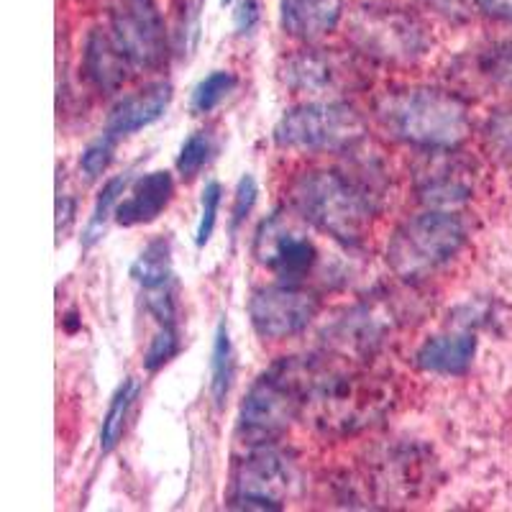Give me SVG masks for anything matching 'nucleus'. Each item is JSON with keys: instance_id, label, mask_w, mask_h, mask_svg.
Returning a JSON list of instances; mask_svg holds the SVG:
<instances>
[{"instance_id": "1", "label": "nucleus", "mask_w": 512, "mask_h": 512, "mask_svg": "<svg viewBox=\"0 0 512 512\" xmlns=\"http://www.w3.org/2000/svg\"><path fill=\"white\" fill-rule=\"evenodd\" d=\"M303 410L300 418L331 436H351L377 423L392 395L382 377L341 359H295Z\"/></svg>"}, {"instance_id": "2", "label": "nucleus", "mask_w": 512, "mask_h": 512, "mask_svg": "<svg viewBox=\"0 0 512 512\" xmlns=\"http://www.w3.org/2000/svg\"><path fill=\"white\" fill-rule=\"evenodd\" d=\"M374 113L392 139L425 152H451L472 134L469 105L446 90H392L377 100Z\"/></svg>"}, {"instance_id": "3", "label": "nucleus", "mask_w": 512, "mask_h": 512, "mask_svg": "<svg viewBox=\"0 0 512 512\" xmlns=\"http://www.w3.org/2000/svg\"><path fill=\"white\" fill-rule=\"evenodd\" d=\"M290 200L303 221L346 244L359 241L377 213V200L367 187L331 169L297 177L290 185Z\"/></svg>"}, {"instance_id": "4", "label": "nucleus", "mask_w": 512, "mask_h": 512, "mask_svg": "<svg viewBox=\"0 0 512 512\" xmlns=\"http://www.w3.org/2000/svg\"><path fill=\"white\" fill-rule=\"evenodd\" d=\"M464 241L466 228L459 218L441 208L425 210L392 233L387 264L402 280H425L446 267L459 254Z\"/></svg>"}, {"instance_id": "5", "label": "nucleus", "mask_w": 512, "mask_h": 512, "mask_svg": "<svg viewBox=\"0 0 512 512\" xmlns=\"http://www.w3.org/2000/svg\"><path fill=\"white\" fill-rule=\"evenodd\" d=\"M303 395L295 359H282L251 384L239 410V438L249 446H269L300 418Z\"/></svg>"}, {"instance_id": "6", "label": "nucleus", "mask_w": 512, "mask_h": 512, "mask_svg": "<svg viewBox=\"0 0 512 512\" xmlns=\"http://www.w3.org/2000/svg\"><path fill=\"white\" fill-rule=\"evenodd\" d=\"M367 123L346 103H303L282 113L274 144L292 152H338L364 139Z\"/></svg>"}, {"instance_id": "7", "label": "nucleus", "mask_w": 512, "mask_h": 512, "mask_svg": "<svg viewBox=\"0 0 512 512\" xmlns=\"http://www.w3.org/2000/svg\"><path fill=\"white\" fill-rule=\"evenodd\" d=\"M254 256L256 262L277 274L282 282H297L308 277L315 267L318 249L292 213L277 210L256 228Z\"/></svg>"}, {"instance_id": "8", "label": "nucleus", "mask_w": 512, "mask_h": 512, "mask_svg": "<svg viewBox=\"0 0 512 512\" xmlns=\"http://www.w3.org/2000/svg\"><path fill=\"white\" fill-rule=\"evenodd\" d=\"M111 34L139 70H157L167 62V29L154 0H113Z\"/></svg>"}, {"instance_id": "9", "label": "nucleus", "mask_w": 512, "mask_h": 512, "mask_svg": "<svg viewBox=\"0 0 512 512\" xmlns=\"http://www.w3.org/2000/svg\"><path fill=\"white\" fill-rule=\"evenodd\" d=\"M351 39L367 54L379 59L420 57L428 47L423 26L397 8H364L351 18Z\"/></svg>"}, {"instance_id": "10", "label": "nucleus", "mask_w": 512, "mask_h": 512, "mask_svg": "<svg viewBox=\"0 0 512 512\" xmlns=\"http://www.w3.org/2000/svg\"><path fill=\"white\" fill-rule=\"evenodd\" d=\"M246 310L259 336L267 341H282L303 333L318 315L320 303L313 292L297 287L295 282H282L254 290Z\"/></svg>"}, {"instance_id": "11", "label": "nucleus", "mask_w": 512, "mask_h": 512, "mask_svg": "<svg viewBox=\"0 0 512 512\" xmlns=\"http://www.w3.org/2000/svg\"><path fill=\"white\" fill-rule=\"evenodd\" d=\"M295 472L282 454L259 446L233 474L231 505L241 510H280L290 495Z\"/></svg>"}, {"instance_id": "12", "label": "nucleus", "mask_w": 512, "mask_h": 512, "mask_svg": "<svg viewBox=\"0 0 512 512\" xmlns=\"http://www.w3.org/2000/svg\"><path fill=\"white\" fill-rule=\"evenodd\" d=\"M282 77H285L287 88L297 90V93L326 95L336 93L346 85L351 88V82L359 77V72L354 70L349 59L326 52V49H303L285 59Z\"/></svg>"}, {"instance_id": "13", "label": "nucleus", "mask_w": 512, "mask_h": 512, "mask_svg": "<svg viewBox=\"0 0 512 512\" xmlns=\"http://www.w3.org/2000/svg\"><path fill=\"white\" fill-rule=\"evenodd\" d=\"M172 95H175V90H172L169 82H152V85L126 95L108 113L105 134L118 141L121 136H131L141 131V128L152 126V123H157L167 113Z\"/></svg>"}, {"instance_id": "14", "label": "nucleus", "mask_w": 512, "mask_h": 512, "mask_svg": "<svg viewBox=\"0 0 512 512\" xmlns=\"http://www.w3.org/2000/svg\"><path fill=\"white\" fill-rule=\"evenodd\" d=\"M82 70L95 90L116 93L126 85L131 70L136 67L116 44L111 29H93L85 39V49H82Z\"/></svg>"}, {"instance_id": "15", "label": "nucleus", "mask_w": 512, "mask_h": 512, "mask_svg": "<svg viewBox=\"0 0 512 512\" xmlns=\"http://www.w3.org/2000/svg\"><path fill=\"white\" fill-rule=\"evenodd\" d=\"M175 198V180L167 169H154L146 172L134 187L128 190V198H123L116 208L118 226H144L162 216L167 205Z\"/></svg>"}, {"instance_id": "16", "label": "nucleus", "mask_w": 512, "mask_h": 512, "mask_svg": "<svg viewBox=\"0 0 512 512\" xmlns=\"http://www.w3.org/2000/svg\"><path fill=\"white\" fill-rule=\"evenodd\" d=\"M344 18V0H280L282 31L292 39L318 41Z\"/></svg>"}, {"instance_id": "17", "label": "nucleus", "mask_w": 512, "mask_h": 512, "mask_svg": "<svg viewBox=\"0 0 512 512\" xmlns=\"http://www.w3.org/2000/svg\"><path fill=\"white\" fill-rule=\"evenodd\" d=\"M474 354H477V338L472 333H443L423 341L415 354V364L423 372L459 377L472 367Z\"/></svg>"}, {"instance_id": "18", "label": "nucleus", "mask_w": 512, "mask_h": 512, "mask_svg": "<svg viewBox=\"0 0 512 512\" xmlns=\"http://www.w3.org/2000/svg\"><path fill=\"white\" fill-rule=\"evenodd\" d=\"M420 200L433 208H448V205L464 203L472 195V180L469 172L448 159L428 162V167L418 177Z\"/></svg>"}, {"instance_id": "19", "label": "nucleus", "mask_w": 512, "mask_h": 512, "mask_svg": "<svg viewBox=\"0 0 512 512\" xmlns=\"http://www.w3.org/2000/svg\"><path fill=\"white\" fill-rule=\"evenodd\" d=\"M131 277L144 292L172 285V246L167 239H154L141 249L131 264Z\"/></svg>"}, {"instance_id": "20", "label": "nucleus", "mask_w": 512, "mask_h": 512, "mask_svg": "<svg viewBox=\"0 0 512 512\" xmlns=\"http://www.w3.org/2000/svg\"><path fill=\"white\" fill-rule=\"evenodd\" d=\"M233 377H236V361H233L231 336H228L226 320H221L213 333V349H210V397L216 402V408H223Z\"/></svg>"}, {"instance_id": "21", "label": "nucleus", "mask_w": 512, "mask_h": 512, "mask_svg": "<svg viewBox=\"0 0 512 512\" xmlns=\"http://www.w3.org/2000/svg\"><path fill=\"white\" fill-rule=\"evenodd\" d=\"M136 395H139V384L134 379H123V384L113 395L111 405H108V413H105L103 425H100V451L108 454L121 441L123 431H126V418L128 410L134 405Z\"/></svg>"}, {"instance_id": "22", "label": "nucleus", "mask_w": 512, "mask_h": 512, "mask_svg": "<svg viewBox=\"0 0 512 512\" xmlns=\"http://www.w3.org/2000/svg\"><path fill=\"white\" fill-rule=\"evenodd\" d=\"M128 182H131L128 175H118L111 177V180L103 185V190H100L98 200H95L93 205V213H90L88 226H85V233H82V246H85V249H90V246H95L100 241L108 218L116 216V208L118 203H121V195L126 192Z\"/></svg>"}, {"instance_id": "23", "label": "nucleus", "mask_w": 512, "mask_h": 512, "mask_svg": "<svg viewBox=\"0 0 512 512\" xmlns=\"http://www.w3.org/2000/svg\"><path fill=\"white\" fill-rule=\"evenodd\" d=\"M236 75L228 70H216L210 72L208 77L195 85L192 90V98H190V108L195 116H205V113H213L223 100L231 95V90L236 88Z\"/></svg>"}, {"instance_id": "24", "label": "nucleus", "mask_w": 512, "mask_h": 512, "mask_svg": "<svg viewBox=\"0 0 512 512\" xmlns=\"http://www.w3.org/2000/svg\"><path fill=\"white\" fill-rule=\"evenodd\" d=\"M210 157H213V136L208 131H195L182 141L175 167L185 180H195L210 162Z\"/></svg>"}, {"instance_id": "25", "label": "nucleus", "mask_w": 512, "mask_h": 512, "mask_svg": "<svg viewBox=\"0 0 512 512\" xmlns=\"http://www.w3.org/2000/svg\"><path fill=\"white\" fill-rule=\"evenodd\" d=\"M484 144L492 157L512 167V111L489 116L487 126H484Z\"/></svg>"}, {"instance_id": "26", "label": "nucleus", "mask_w": 512, "mask_h": 512, "mask_svg": "<svg viewBox=\"0 0 512 512\" xmlns=\"http://www.w3.org/2000/svg\"><path fill=\"white\" fill-rule=\"evenodd\" d=\"M221 203H223L221 182L210 180L208 185L203 187V195H200V218H198V228H195V244H198L200 249L208 244L213 231H216Z\"/></svg>"}, {"instance_id": "27", "label": "nucleus", "mask_w": 512, "mask_h": 512, "mask_svg": "<svg viewBox=\"0 0 512 512\" xmlns=\"http://www.w3.org/2000/svg\"><path fill=\"white\" fill-rule=\"evenodd\" d=\"M205 0H177V41L182 54H192L200 39V13Z\"/></svg>"}, {"instance_id": "28", "label": "nucleus", "mask_w": 512, "mask_h": 512, "mask_svg": "<svg viewBox=\"0 0 512 512\" xmlns=\"http://www.w3.org/2000/svg\"><path fill=\"white\" fill-rule=\"evenodd\" d=\"M177 351H180V333H177V326L175 323H164V326H159L157 336L152 338L149 349H146V372H157V369H162L167 361L175 359Z\"/></svg>"}, {"instance_id": "29", "label": "nucleus", "mask_w": 512, "mask_h": 512, "mask_svg": "<svg viewBox=\"0 0 512 512\" xmlns=\"http://www.w3.org/2000/svg\"><path fill=\"white\" fill-rule=\"evenodd\" d=\"M113 146H116V139L108 134H103L100 139H95L93 144H88V149H85L80 157L82 175L88 177V180H95V177L103 175L105 169L111 167L113 162Z\"/></svg>"}, {"instance_id": "30", "label": "nucleus", "mask_w": 512, "mask_h": 512, "mask_svg": "<svg viewBox=\"0 0 512 512\" xmlns=\"http://www.w3.org/2000/svg\"><path fill=\"white\" fill-rule=\"evenodd\" d=\"M482 70L489 80H495L502 88L512 90V41L497 44L482 57Z\"/></svg>"}, {"instance_id": "31", "label": "nucleus", "mask_w": 512, "mask_h": 512, "mask_svg": "<svg viewBox=\"0 0 512 512\" xmlns=\"http://www.w3.org/2000/svg\"><path fill=\"white\" fill-rule=\"evenodd\" d=\"M256 195H259V187H256V180L251 175H244L236 185V192H233V208H231V226L233 231L241 226V223L249 218V213L256 205Z\"/></svg>"}, {"instance_id": "32", "label": "nucleus", "mask_w": 512, "mask_h": 512, "mask_svg": "<svg viewBox=\"0 0 512 512\" xmlns=\"http://www.w3.org/2000/svg\"><path fill=\"white\" fill-rule=\"evenodd\" d=\"M233 21H236V29L241 34H249L259 21V3L256 0H239L236 11H233Z\"/></svg>"}, {"instance_id": "33", "label": "nucleus", "mask_w": 512, "mask_h": 512, "mask_svg": "<svg viewBox=\"0 0 512 512\" xmlns=\"http://www.w3.org/2000/svg\"><path fill=\"white\" fill-rule=\"evenodd\" d=\"M474 6L489 18L497 21H510L512 24V0H472Z\"/></svg>"}, {"instance_id": "34", "label": "nucleus", "mask_w": 512, "mask_h": 512, "mask_svg": "<svg viewBox=\"0 0 512 512\" xmlns=\"http://www.w3.org/2000/svg\"><path fill=\"white\" fill-rule=\"evenodd\" d=\"M72 216H75V200L70 195H62L59 192L57 198V236H62L67 231V226L72 223Z\"/></svg>"}, {"instance_id": "35", "label": "nucleus", "mask_w": 512, "mask_h": 512, "mask_svg": "<svg viewBox=\"0 0 512 512\" xmlns=\"http://www.w3.org/2000/svg\"><path fill=\"white\" fill-rule=\"evenodd\" d=\"M223 3H231V0H223Z\"/></svg>"}]
</instances>
